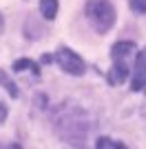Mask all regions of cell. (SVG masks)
Here are the masks:
<instances>
[{
	"instance_id": "cell-7",
	"label": "cell",
	"mask_w": 146,
	"mask_h": 149,
	"mask_svg": "<svg viewBox=\"0 0 146 149\" xmlns=\"http://www.w3.org/2000/svg\"><path fill=\"white\" fill-rule=\"evenodd\" d=\"M13 71H31V74H40V69H38V65L33 60H29V58H20V60H16V65H13Z\"/></svg>"
},
{
	"instance_id": "cell-4",
	"label": "cell",
	"mask_w": 146,
	"mask_h": 149,
	"mask_svg": "<svg viewBox=\"0 0 146 149\" xmlns=\"http://www.w3.org/2000/svg\"><path fill=\"white\" fill-rule=\"evenodd\" d=\"M128 76V65L124 60H113V69L109 74V82L111 85H122Z\"/></svg>"
},
{
	"instance_id": "cell-8",
	"label": "cell",
	"mask_w": 146,
	"mask_h": 149,
	"mask_svg": "<svg viewBox=\"0 0 146 149\" xmlns=\"http://www.w3.org/2000/svg\"><path fill=\"white\" fill-rule=\"evenodd\" d=\"M95 147L97 149H126V145L124 143H117V140H111V138L102 136L95 140Z\"/></svg>"
},
{
	"instance_id": "cell-9",
	"label": "cell",
	"mask_w": 146,
	"mask_h": 149,
	"mask_svg": "<svg viewBox=\"0 0 146 149\" xmlns=\"http://www.w3.org/2000/svg\"><path fill=\"white\" fill-rule=\"evenodd\" d=\"M131 9L135 13H146V0H131Z\"/></svg>"
},
{
	"instance_id": "cell-2",
	"label": "cell",
	"mask_w": 146,
	"mask_h": 149,
	"mask_svg": "<svg viewBox=\"0 0 146 149\" xmlns=\"http://www.w3.org/2000/svg\"><path fill=\"white\" fill-rule=\"evenodd\" d=\"M53 60L60 65L62 71H67V74H71V76H82L84 74V60L73 49H69V47H60V49L55 51Z\"/></svg>"
},
{
	"instance_id": "cell-10",
	"label": "cell",
	"mask_w": 146,
	"mask_h": 149,
	"mask_svg": "<svg viewBox=\"0 0 146 149\" xmlns=\"http://www.w3.org/2000/svg\"><path fill=\"white\" fill-rule=\"evenodd\" d=\"M5 118H7V105L0 100V123H5Z\"/></svg>"
},
{
	"instance_id": "cell-3",
	"label": "cell",
	"mask_w": 146,
	"mask_h": 149,
	"mask_svg": "<svg viewBox=\"0 0 146 149\" xmlns=\"http://www.w3.org/2000/svg\"><path fill=\"white\" fill-rule=\"evenodd\" d=\"M144 87H146V47L135 56L133 78H131V89L133 91H142Z\"/></svg>"
},
{
	"instance_id": "cell-1",
	"label": "cell",
	"mask_w": 146,
	"mask_h": 149,
	"mask_svg": "<svg viewBox=\"0 0 146 149\" xmlns=\"http://www.w3.org/2000/svg\"><path fill=\"white\" fill-rule=\"evenodd\" d=\"M86 20L97 33H106L115 22V7L109 0H89L86 2Z\"/></svg>"
},
{
	"instance_id": "cell-5",
	"label": "cell",
	"mask_w": 146,
	"mask_h": 149,
	"mask_svg": "<svg viewBox=\"0 0 146 149\" xmlns=\"http://www.w3.org/2000/svg\"><path fill=\"white\" fill-rule=\"evenodd\" d=\"M131 51H135V45L131 42V40H122V42L113 45V49H111V58H113V60H124Z\"/></svg>"
},
{
	"instance_id": "cell-6",
	"label": "cell",
	"mask_w": 146,
	"mask_h": 149,
	"mask_svg": "<svg viewBox=\"0 0 146 149\" xmlns=\"http://www.w3.org/2000/svg\"><path fill=\"white\" fill-rule=\"evenodd\" d=\"M40 11L47 20H53L58 13V0H40Z\"/></svg>"
}]
</instances>
